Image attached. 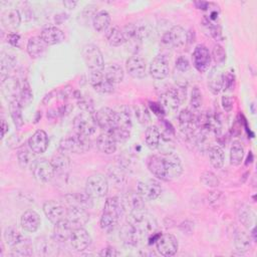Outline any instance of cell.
I'll use <instances>...</instances> for the list:
<instances>
[{"label":"cell","instance_id":"d590c367","mask_svg":"<svg viewBox=\"0 0 257 257\" xmlns=\"http://www.w3.org/2000/svg\"><path fill=\"white\" fill-rule=\"evenodd\" d=\"M17 60L14 57V55L5 53L3 52L1 54V59H0V71H1V81L6 79L8 76L9 71L15 66Z\"/></svg>","mask_w":257,"mask_h":257},{"label":"cell","instance_id":"f5cc1de1","mask_svg":"<svg viewBox=\"0 0 257 257\" xmlns=\"http://www.w3.org/2000/svg\"><path fill=\"white\" fill-rule=\"evenodd\" d=\"M108 174H109V177L110 179L115 182L116 184H122L124 182V174L122 172V170H120L119 167H112L111 169L108 170Z\"/></svg>","mask_w":257,"mask_h":257},{"label":"cell","instance_id":"b9f144b4","mask_svg":"<svg viewBox=\"0 0 257 257\" xmlns=\"http://www.w3.org/2000/svg\"><path fill=\"white\" fill-rule=\"evenodd\" d=\"M208 86L214 94H218L223 89V73L215 68L212 69L209 78Z\"/></svg>","mask_w":257,"mask_h":257},{"label":"cell","instance_id":"1f68e13d","mask_svg":"<svg viewBox=\"0 0 257 257\" xmlns=\"http://www.w3.org/2000/svg\"><path fill=\"white\" fill-rule=\"evenodd\" d=\"M110 25V15L106 10H99L92 15V26L95 31H105Z\"/></svg>","mask_w":257,"mask_h":257},{"label":"cell","instance_id":"4316f807","mask_svg":"<svg viewBox=\"0 0 257 257\" xmlns=\"http://www.w3.org/2000/svg\"><path fill=\"white\" fill-rule=\"evenodd\" d=\"M2 92L6 98L9 97L10 101L13 99H18L17 96L20 94L21 84L19 83L18 79L15 77H7L6 79L1 81Z\"/></svg>","mask_w":257,"mask_h":257},{"label":"cell","instance_id":"11a10c76","mask_svg":"<svg viewBox=\"0 0 257 257\" xmlns=\"http://www.w3.org/2000/svg\"><path fill=\"white\" fill-rule=\"evenodd\" d=\"M52 248H53L52 244L47 240L39 241V242H37V245H36V249L39 254L47 255V254H49V250H51Z\"/></svg>","mask_w":257,"mask_h":257},{"label":"cell","instance_id":"e7e4bbea","mask_svg":"<svg viewBox=\"0 0 257 257\" xmlns=\"http://www.w3.org/2000/svg\"><path fill=\"white\" fill-rule=\"evenodd\" d=\"M250 236H251V238L253 239V241H254V242H256L257 237H256V230H255V228H254V227H253V229H252V231H251V233H250Z\"/></svg>","mask_w":257,"mask_h":257},{"label":"cell","instance_id":"e575fe53","mask_svg":"<svg viewBox=\"0 0 257 257\" xmlns=\"http://www.w3.org/2000/svg\"><path fill=\"white\" fill-rule=\"evenodd\" d=\"M22 107L23 106L21 105L19 99H13V100L9 101L10 116H11L16 128H18V130L20 127H22V125L24 124L23 115H22Z\"/></svg>","mask_w":257,"mask_h":257},{"label":"cell","instance_id":"be15d7a7","mask_svg":"<svg viewBox=\"0 0 257 257\" xmlns=\"http://www.w3.org/2000/svg\"><path fill=\"white\" fill-rule=\"evenodd\" d=\"M63 5L68 9H73L77 5V2L72 0H66V1H63Z\"/></svg>","mask_w":257,"mask_h":257},{"label":"cell","instance_id":"bcb514c9","mask_svg":"<svg viewBox=\"0 0 257 257\" xmlns=\"http://www.w3.org/2000/svg\"><path fill=\"white\" fill-rule=\"evenodd\" d=\"M33 99V93L29 82L24 79L21 83V89L19 94V101L22 106H27Z\"/></svg>","mask_w":257,"mask_h":257},{"label":"cell","instance_id":"ab89813d","mask_svg":"<svg viewBox=\"0 0 257 257\" xmlns=\"http://www.w3.org/2000/svg\"><path fill=\"white\" fill-rule=\"evenodd\" d=\"M122 32L125 38V41L128 40H141L145 36V29L136 24L130 23L123 26Z\"/></svg>","mask_w":257,"mask_h":257},{"label":"cell","instance_id":"c3c4849f","mask_svg":"<svg viewBox=\"0 0 257 257\" xmlns=\"http://www.w3.org/2000/svg\"><path fill=\"white\" fill-rule=\"evenodd\" d=\"M135 114H136V117L138 118L139 122L143 123V124L148 123L151 119L149 108L144 103H139V104L135 105Z\"/></svg>","mask_w":257,"mask_h":257},{"label":"cell","instance_id":"f35d334b","mask_svg":"<svg viewBox=\"0 0 257 257\" xmlns=\"http://www.w3.org/2000/svg\"><path fill=\"white\" fill-rule=\"evenodd\" d=\"M237 216L240 223H242L247 228H250L255 223V214L247 205L240 206V208L237 211Z\"/></svg>","mask_w":257,"mask_h":257},{"label":"cell","instance_id":"4dcf8cb0","mask_svg":"<svg viewBox=\"0 0 257 257\" xmlns=\"http://www.w3.org/2000/svg\"><path fill=\"white\" fill-rule=\"evenodd\" d=\"M104 35L105 38L107 40V42L111 45V46H120L122 45L125 41L122 29L120 27H118L117 25H113V26H109L105 31H104Z\"/></svg>","mask_w":257,"mask_h":257},{"label":"cell","instance_id":"9c48e42d","mask_svg":"<svg viewBox=\"0 0 257 257\" xmlns=\"http://www.w3.org/2000/svg\"><path fill=\"white\" fill-rule=\"evenodd\" d=\"M162 186L159 181L155 179H147L140 181L137 185V193L145 201H154L162 194Z\"/></svg>","mask_w":257,"mask_h":257},{"label":"cell","instance_id":"44dd1931","mask_svg":"<svg viewBox=\"0 0 257 257\" xmlns=\"http://www.w3.org/2000/svg\"><path fill=\"white\" fill-rule=\"evenodd\" d=\"M89 83L93 89L100 93H111L114 91V84L109 82L103 75L102 71L89 72Z\"/></svg>","mask_w":257,"mask_h":257},{"label":"cell","instance_id":"cb8c5ba5","mask_svg":"<svg viewBox=\"0 0 257 257\" xmlns=\"http://www.w3.org/2000/svg\"><path fill=\"white\" fill-rule=\"evenodd\" d=\"M39 36L41 37V39L44 41V43L47 46L59 44L65 38L63 31L56 26H48V27L43 28L41 30Z\"/></svg>","mask_w":257,"mask_h":257},{"label":"cell","instance_id":"4fadbf2b","mask_svg":"<svg viewBox=\"0 0 257 257\" xmlns=\"http://www.w3.org/2000/svg\"><path fill=\"white\" fill-rule=\"evenodd\" d=\"M193 65L199 72H205L209 69L212 56L210 50L204 44H198L193 51Z\"/></svg>","mask_w":257,"mask_h":257},{"label":"cell","instance_id":"ee69618b","mask_svg":"<svg viewBox=\"0 0 257 257\" xmlns=\"http://www.w3.org/2000/svg\"><path fill=\"white\" fill-rule=\"evenodd\" d=\"M4 241L5 243L13 248L15 247L16 245H18L20 242H22L25 238L21 235V233L16 229V228H13V227H8L5 229L4 231Z\"/></svg>","mask_w":257,"mask_h":257},{"label":"cell","instance_id":"9f6ffc18","mask_svg":"<svg viewBox=\"0 0 257 257\" xmlns=\"http://www.w3.org/2000/svg\"><path fill=\"white\" fill-rule=\"evenodd\" d=\"M120 253L112 246H106L105 248L101 249L100 252L98 253L99 256L101 257H114V256H118Z\"/></svg>","mask_w":257,"mask_h":257},{"label":"cell","instance_id":"5b68a950","mask_svg":"<svg viewBox=\"0 0 257 257\" xmlns=\"http://www.w3.org/2000/svg\"><path fill=\"white\" fill-rule=\"evenodd\" d=\"M82 58L86 64L89 72L102 71L104 68V60L101 51L94 44H86L81 50Z\"/></svg>","mask_w":257,"mask_h":257},{"label":"cell","instance_id":"91938a15","mask_svg":"<svg viewBox=\"0 0 257 257\" xmlns=\"http://www.w3.org/2000/svg\"><path fill=\"white\" fill-rule=\"evenodd\" d=\"M151 108L153 110V112L158 115V116H162L165 114L166 110L164 109V107L162 106V104L160 102H151Z\"/></svg>","mask_w":257,"mask_h":257},{"label":"cell","instance_id":"e0dca14e","mask_svg":"<svg viewBox=\"0 0 257 257\" xmlns=\"http://www.w3.org/2000/svg\"><path fill=\"white\" fill-rule=\"evenodd\" d=\"M91 236L83 227L73 230L69 242L72 249L76 252H82L86 250L91 244Z\"/></svg>","mask_w":257,"mask_h":257},{"label":"cell","instance_id":"8d00e7d4","mask_svg":"<svg viewBox=\"0 0 257 257\" xmlns=\"http://www.w3.org/2000/svg\"><path fill=\"white\" fill-rule=\"evenodd\" d=\"M116 111L117 114V125L116 127L125 130V131H130L132 130L133 123H132V118H131V113H130V109L127 106L122 105L119 106Z\"/></svg>","mask_w":257,"mask_h":257},{"label":"cell","instance_id":"836d02e7","mask_svg":"<svg viewBox=\"0 0 257 257\" xmlns=\"http://www.w3.org/2000/svg\"><path fill=\"white\" fill-rule=\"evenodd\" d=\"M50 162L54 168L55 174H64L69 170L70 159L66 156V154L60 151L51 158Z\"/></svg>","mask_w":257,"mask_h":257},{"label":"cell","instance_id":"ffe728a7","mask_svg":"<svg viewBox=\"0 0 257 257\" xmlns=\"http://www.w3.org/2000/svg\"><path fill=\"white\" fill-rule=\"evenodd\" d=\"M125 68L127 73L134 78L141 79L146 76V61L142 56L138 54L128 57L125 62Z\"/></svg>","mask_w":257,"mask_h":257},{"label":"cell","instance_id":"f546056e","mask_svg":"<svg viewBox=\"0 0 257 257\" xmlns=\"http://www.w3.org/2000/svg\"><path fill=\"white\" fill-rule=\"evenodd\" d=\"M102 73L104 77L114 85L121 82L124 77L123 69L121 68V66H119L116 63H112L104 66Z\"/></svg>","mask_w":257,"mask_h":257},{"label":"cell","instance_id":"f1b7e54d","mask_svg":"<svg viewBox=\"0 0 257 257\" xmlns=\"http://www.w3.org/2000/svg\"><path fill=\"white\" fill-rule=\"evenodd\" d=\"M46 44L40 36H32L28 39L26 51L31 58H38L43 55L46 50Z\"/></svg>","mask_w":257,"mask_h":257},{"label":"cell","instance_id":"816d5d0a","mask_svg":"<svg viewBox=\"0 0 257 257\" xmlns=\"http://www.w3.org/2000/svg\"><path fill=\"white\" fill-rule=\"evenodd\" d=\"M223 199H224V196L221 191L214 190V191H211L208 195V202L210 203L211 206H213L215 208L219 207L222 204Z\"/></svg>","mask_w":257,"mask_h":257},{"label":"cell","instance_id":"7c38bea8","mask_svg":"<svg viewBox=\"0 0 257 257\" xmlns=\"http://www.w3.org/2000/svg\"><path fill=\"white\" fill-rule=\"evenodd\" d=\"M179 125L181 132L190 139L196 138L197 136V125H196V115L190 109H182L178 115Z\"/></svg>","mask_w":257,"mask_h":257},{"label":"cell","instance_id":"60d3db41","mask_svg":"<svg viewBox=\"0 0 257 257\" xmlns=\"http://www.w3.org/2000/svg\"><path fill=\"white\" fill-rule=\"evenodd\" d=\"M209 160L213 168L221 169L225 161V155H224L223 149L219 146H212L209 150Z\"/></svg>","mask_w":257,"mask_h":257},{"label":"cell","instance_id":"680465c9","mask_svg":"<svg viewBox=\"0 0 257 257\" xmlns=\"http://www.w3.org/2000/svg\"><path fill=\"white\" fill-rule=\"evenodd\" d=\"M221 103H222L223 108L227 112L232 110V108H233V100H232V98L229 95H223L222 98H221Z\"/></svg>","mask_w":257,"mask_h":257},{"label":"cell","instance_id":"db71d44e","mask_svg":"<svg viewBox=\"0 0 257 257\" xmlns=\"http://www.w3.org/2000/svg\"><path fill=\"white\" fill-rule=\"evenodd\" d=\"M176 68H177L179 71H181V72H186V71H188L189 68H190V62H189V60H188L185 56H183V55L179 56V57L177 58V60H176Z\"/></svg>","mask_w":257,"mask_h":257},{"label":"cell","instance_id":"6125c7cd","mask_svg":"<svg viewBox=\"0 0 257 257\" xmlns=\"http://www.w3.org/2000/svg\"><path fill=\"white\" fill-rule=\"evenodd\" d=\"M7 132H8V123L6 122V120L4 118H2V120H1V139H3L5 137Z\"/></svg>","mask_w":257,"mask_h":257},{"label":"cell","instance_id":"30bf717a","mask_svg":"<svg viewBox=\"0 0 257 257\" xmlns=\"http://www.w3.org/2000/svg\"><path fill=\"white\" fill-rule=\"evenodd\" d=\"M97 125L104 132H111L117 125L116 111L110 107L103 106L94 112Z\"/></svg>","mask_w":257,"mask_h":257},{"label":"cell","instance_id":"d6a6232c","mask_svg":"<svg viewBox=\"0 0 257 257\" xmlns=\"http://www.w3.org/2000/svg\"><path fill=\"white\" fill-rule=\"evenodd\" d=\"M162 135L156 125H150L145 132V142L149 149L157 150L161 144Z\"/></svg>","mask_w":257,"mask_h":257},{"label":"cell","instance_id":"7402d4cb","mask_svg":"<svg viewBox=\"0 0 257 257\" xmlns=\"http://www.w3.org/2000/svg\"><path fill=\"white\" fill-rule=\"evenodd\" d=\"M41 224L40 216L34 210H26L20 218V225L22 229L29 233H34L38 230Z\"/></svg>","mask_w":257,"mask_h":257},{"label":"cell","instance_id":"681fc988","mask_svg":"<svg viewBox=\"0 0 257 257\" xmlns=\"http://www.w3.org/2000/svg\"><path fill=\"white\" fill-rule=\"evenodd\" d=\"M211 56L217 64H221L226 60V51L222 45L215 44L212 49Z\"/></svg>","mask_w":257,"mask_h":257},{"label":"cell","instance_id":"ba28073f","mask_svg":"<svg viewBox=\"0 0 257 257\" xmlns=\"http://www.w3.org/2000/svg\"><path fill=\"white\" fill-rule=\"evenodd\" d=\"M108 181L102 174H93L89 176L85 183V192L91 198H101L107 194Z\"/></svg>","mask_w":257,"mask_h":257},{"label":"cell","instance_id":"f6af8a7d","mask_svg":"<svg viewBox=\"0 0 257 257\" xmlns=\"http://www.w3.org/2000/svg\"><path fill=\"white\" fill-rule=\"evenodd\" d=\"M34 155L35 154L30 149H26V148L20 149L17 153V161L20 168L26 169L28 166L30 167L32 162L35 160Z\"/></svg>","mask_w":257,"mask_h":257},{"label":"cell","instance_id":"9a60e30c","mask_svg":"<svg viewBox=\"0 0 257 257\" xmlns=\"http://www.w3.org/2000/svg\"><path fill=\"white\" fill-rule=\"evenodd\" d=\"M162 41L171 47L181 48L187 43V31L182 26H173L164 34Z\"/></svg>","mask_w":257,"mask_h":257},{"label":"cell","instance_id":"ac0fdd59","mask_svg":"<svg viewBox=\"0 0 257 257\" xmlns=\"http://www.w3.org/2000/svg\"><path fill=\"white\" fill-rule=\"evenodd\" d=\"M149 72L153 78L162 80L169 75L170 66L167 58L164 55H157L150 64Z\"/></svg>","mask_w":257,"mask_h":257},{"label":"cell","instance_id":"484cf974","mask_svg":"<svg viewBox=\"0 0 257 257\" xmlns=\"http://www.w3.org/2000/svg\"><path fill=\"white\" fill-rule=\"evenodd\" d=\"M116 141L108 132L100 134L96 139V147L99 152L105 155H111L116 151Z\"/></svg>","mask_w":257,"mask_h":257},{"label":"cell","instance_id":"277c9868","mask_svg":"<svg viewBox=\"0 0 257 257\" xmlns=\"http://www.w3.org/2000/svg\"><path fill=\"white\" fill-rule=\"evenodd\" d=\"M186 99V88L183 86L170 87L160 94V103L166 111H176Z\"/></svg>","mask_w":257,"mask_h":257},{"label":"cell","instance_id":"94428289","mask_svg":"<svg viewBox=\"0 0 257 257\" xmlns=\"http://www.w3.org/2000/svg\"><path fill=\"white\" fill-rule=\"evenodd\" d=\"M7 41L12 46H18L19 42H20V35L17 33H9L7 35Z\"/></svg>","mask_w":257,"mask_h":257},{"label":"cell","instance_id":"83f0119b","mask_svg":"<svg viewBox=\"0 0 257 257\" xmlns=\"http://www.w3.org/2000/svg\"><path fill=\"white\" fill-rule=\"evenodd\" d=\"M1 23L3 27H5L6 29L17 28L21 23L20 12L15 8H11L3 11L1 14Z\"/></svg>","mask_w":257,"mask_h":257},{"label":"cell","instance_id":"7bdbcfd3","mask_svg":"<svg viewBox=\"0 0 257 257\" xmlns=\"http://www.w3.org/2000/svg\"><path fill=\"white\" fill-rule=\"evenodd\" d=\"M244 155H245V151H244L243 145L238 141L233 142L230 149V164L232 166L241 165L244 159Z\"/></svg>","mask_w":257,"mask_h":257},{"label":"cell","instance_id":"7a4b0ae2","mask_svg":"<svg viewBox=\"0 0 257 257\" xmlns=\"http://www.w3.org/2000/svg\"><path fill=\"white\" fill-rule=\"evenodd\" d=\"M125 207L121 198L109 197L104 202L103 211L99 220L100 228L105 232H110L117 225L118 220L123 215Z\"/></svg>","mask_w":257,"mask_h":257},{"label":"cell","instance_id":"3957f363","mask_svg":"<svg viewBox=\"0 0 257 257\" xmlns=\"http://www.w3.org/2000/svg\"><path fill=\"white\" fill-rule=\"evenodd\" d=\"M90 147L89 137L77 133L67 136L59 142V151L64 154H84L90 150Z\"/></svg>","mask_w":257,"mask_h":257},{"label":"cell","instance_id":"52a82bcc","mask_svg":"<svg viewBox=\"0 0 257 257\" xmlns=\"http://www.w3.org/2000/svg\"><path fill=\"white\" fill-rule=\"evenodd\" d=\"M30 172L32 177L39 183H48L55 175L51 162L44 158L35 159L30 165Z\"/></svg>","mask_w":257,"mask_h":257},{"label":"cell","instance_id":"d4e9b609","mask_svg":"<svg viewBox=\"0 0 257 257\" xmlns=\"http://www.w3.org/2000/svg\"><path fill=\"white\" fill-rule=\"evenodd\" d=\"M73 230H74L73 226L69 223V221L66 218H64L54 224L53 238L55 241L65 242L70 239V236Z\"/></svg>","mask_w":257,"mask_h":257},{"label":"cell","instance_id":"8fae6325","mask_svg":"<svg viewBox=\"0 0 257 257\" xmlns=\"http://www.w3.org/2000/svg\"><path fill=\"white\" fill-rule=\"evenodd\" d=\"M156 248L162 256L170 257L177 253L179 249V242L173 234L165 233L156 239Z\"/></svg>","mask_w":257,"mask_h":257},{"label":"cell","instance_id":"6da1fadb","mask_svg":"<svg viewBox=\"0 0 257 257\" xmlns=\"http://www.w3.org/2000/svg\"><path fill=\"white\" fill-rule=\"evenodd\" d=\"M147 166L155 177L164 182L175 180L183 173L181 159L172 152L150 156L147 160Z\"/></svg>","mask_w":257,"mask_h":257},{"label":"cell","instance_id":"7dc6e473","mask_svg":"<svg viewBox=\"0 0 257 257\" xmlns=\"http://www.w3.org/2000/svg\"><path fill=\"white\" fill-rule=\"evenodd\" d=\"M201 183L208 188H217L220 185L219 178L211 171H205L200 177Z\"/></svg>","mask_w":257,"mask_h":257},{"label":"cell","instance_id":"8992f818","mask_svg":"<svg viewBox=\"0 0 257 257\" xmlns=\"http://www.w3.org/2000/svg\"><path fill=\"white\" fill-rule=\"evenodd\" d=\"M97 126L94 112L90 110H83L73 119V127L75 133L86 137L92 136L96 132Z\"/></svg>","mask_w":257,"mask_h":257},{"label":"cell","instance_id":"5bb4252c","mask_svg":"<svg viewBox=\"0 0 257 257\" xmlns=\"http://www.w3.org/2000/svg\"><path fill=\"white\" fill-rule=\"evenodd\" d=\"M45 217L52 223L55 224L66 217V207L58 201L48 200L44 202L42 206Z\"/></svg>","mask_w":257,"mask_h":257},{"label":"cell","instance_id":"74e56055","mask_svg":"<svg viewBox=\"0 0 257 257\" xmlns=\"http://www.w3.org/2000/svg\"><path fill=\"white\" fill-rule=\"evenodd\" d=\"M234 246L239 253H246L251 248V237L244 231L237 232L234 238Z\"/></svg>","mask_w":257,"mask_h":257},{"label":"cell","instance_id":"d6986e66","mask_svg":"<svg viewBox=\"0 0 257 257\" xmlns=\"http://www.w3.org/2000/svg\"><path fill=\"white\" fill-rule=\"evenodd\" d=\"M48 145L49 139L43 130L35 131L28 139V147L35 155L43 154L47 150Z\"/></svg>","mask_w":257,"mask_h":257},{"label":"cell","instance_id":"f907efd6","mask_svg":"<svg viewBox=\"0 0 257 257\" xmlns=\"http://www.w3.org/2000/svg\"><path fill=\"white\" fill-rule=\"evenodd\" d=\"M203 102V96H202V92L199 89L198 86H194L193 90H192V94H191V106L194 109H199L202 105Z\"/></svg>","mask_w":257,"mask_h":257},{"label":"cell","instance_id":"6f0895ef","mask_svg":"<svg viewBox=\"0 0 257 257\" xmlns=\"http://www.w3.org/2000/svg\"><path fill=\"white\" fill-rule=\"evenodd\" d=\"M234 74L226 73L223 74V89H230L234 83Z\"/></svg>","mask_w":257,"mask_h":257},{"label":"cell","instance_id":"2e32d148","mask_svg":"<svg viewBox=\"0 0 257 257\" xmlns=\"http://www.w3.org/2000/svg\"><path fill=\"white\" fill-rule=\"evenodd\" d=\"M66 219L69 221V223L73 226L74 229L83 227L89 220V214L87 209L77 206V205H72L66 207Z\"/></svg>","mask_w":257,"mask_h":257},{"label":"cell","instance_id":"603a6c76","mask_svg":"<svg viewBox=\"0 0 257 257\" xmlns=\"http://www.w3.org/2000/svg\"><path fill=\"white\" fill-rule=\"evenodd\" d=\"M142 236L143 235L139 232V230L128 222L120 227L119 238L122 240L123 244L127 246H137L140 243Z\"/></svg>","mask_w":257,"mask_h":257}]
</instances>
